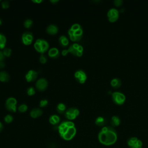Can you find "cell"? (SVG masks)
<instances>
[{"label":"cell","instance_id":"cell-14","mask_svg":"<svg viewBox=\"0 0 148 148\" xmlns=\"http://www.w3.org/2000/svg\"><path fill=\"white\" fill-rule=\"evenodd\" d=\"M25 80L27 82H32L38 77V72L34 70H29L25 75Z\"/></svg>","mask_w":148,"mask_h":148},{"label":"cell","instance_id":"cell-32","mask_svg":"<svg viewBox=\"0 0 148 148\" xmlns=\"http://www.w3.org/2000/svg\"><path fill=\"white\" fill-rule=\"evenodd\" d=\"M1 6L3 9H6L9 7V3L7 1H4L1 3Z\"/></svg>","mask_w":148,"mask_h":148},{"label":"cell","instance_id":"cell-15","mask_svg":"<svg viewBox=\"0 0 148 148\" xmlns=\"http://www.w3.org/2000/svg\"><path fill=\"white\" fill-rule=\"evenodd\" d=\"M49 56L51 58H57L59 57L60 53L59 50L56 47H53L49 50L48 51Z\"/></svg>","mask_w":148,"mask_h":148},{"label":"cell","instance_id":"cell-10","mask_svg":"<svg viewBox=\"0 0 148 148\" xmlns=\"http://www.w3.org/2000/svg\"><path fill=\"white\" fill-rule=\"evenodd\" d=\"M74 77L76 81L80 84H83L87 80V75L86 72L82 70L79 69L75 72Z\"/></svg>","mask_w":148,"mask_h":148},{"label":"cell","instance_id":"cell-31","mask_svg":"<svg viewBox=\"0 0 148 148\" xmlns=\"http://www.w3.org/2000/svg\"><path fill=\"white\" fill-rule=\"evenodd\" d=\"M48 105V101L47 99H42L39 102V106L42 108L46 107Z\"/></svg>","mask_w":148,"mask_h":148},{"label":"cell","instance_id":"cell-40","mask_svg":"<svg viewBox=\"0 0 148 148\" xmlns=\"http://www.w3.org/2000/svg\"><path fill=\"white\" fill-rule=\"evenodd\" d=\"M50 2L54 4V3H55L58 2V1H57V0H53V1H52V0H51V1H50Z\"/></svg>","mask_w":148,"mask_h":148},{"label":"cell","instance_id":"cell-6","mask_svg":"<svg viewBox=\"0 0 148 148\" xmlns=\"http://www.w3.org/2000/svg\"><path fill=\"white\" fill-rule=\"evenodd\" d=\"M112 98L113 102L117 105H122L125 101V95L123 93L119 91L113 92L112 94Z\"/></svg>","mask_w":148,"mask_h":148},{"label":"cell","instance_id":"cell-20","mask_svg":"<svg viewBox=\"0 0 148 148\" xmlns=\"http://www.w3.org/2000/svg\"><path fill=\"white\" fill-rule=\"evenodd\" d=\"M9 75L6 71L0 72V81L1 82H7L9 80Z\"/></svg>","mask_w":148,"mask_h":148},{"label":"cell","instance_id":"cell-25","mask_svg":"<svg viewBox=\"0 0 148 148\" xmlns=\"http://www.w3.org/2000/svg\"><path fill=\"white\" fill-rule=\"evenodd\" d=\"M66 110V106L63 103H60L57 106V111L59 113H62Z\"/></svg>","mask_w":148,"mask_h":148},{"label":"cell","instance_id":"cell-7","mask_svg":"<svg viewBox=\"0 0 148 148\" xmlns=\"http://www.w3.org/2000/svg\"><path fill=\"white\" fill-rule=\"evenodd\" d=\"M127 145L130 148H142V142L137 137H131L127 140Z\"/></svg>","mask_w":148,"mask_h":148},{"label":"cell","instance_id":"cell-38","mask_svg":"<svg viewBox=\"0 0 148 148\" xmlns=\"http://www.w3.org/2000/svg\"><path fill=\"white\" fill-rule=\"evenodd\" d=\"M34 3H40L41 2H42L43 1L42 0H38V1H36V0H35V1H32Z\"/></svg>","mask_w":148,"mask_h":148},{"label":"cell","instance_id":"cell-8","mask_svg":"<svg viewBox=\"0 0 148 148\" xmlns=\"http://www.w3.org/2000/svg\"><path fill=\"white\" fill-rule=\"evenodd\" d=\"M16 105H17V100L14 97L8 98L5 102L6 109L12 112H15L16 111Z\"/></svg>","mask_w":148,"mask_h":148},{"label":"cell","instance_id":"cell-12","mask_svg":"<svg viewBox=\"0 0 148 148\" xmlns=\"http://www.w3.org/2000/svg\"><path fill=\"white\" fill-rule=\"evenodd\" d=\"M22 42L24 45L26 46H28L31 45L34 40L33 34L31 32H25L21 36Z\"/></svg>","mask_w":148,"mask_h":148},{"label":"cell","instance_id":"cell-21","mask_svg":"<svg viewBox=\"0 0 148 148\" xmlns=\"http://www.w3.org/2000/svg\"><path fill=\"white\" fill-rule=\"evenodd\" d=\"M59 43L62 47H66L69 44V40L66 36L62 35L59 38Z\"/></svg>","mask_w":148,"mask_h":148},{"label":"cell","instance_id":"cell-41","mask_svg":"<svg viewBox=\"0 0 148 148\" xmlns=\"http://www.w3.org/2000/svg\"><path fill=\"white\" fill-rule=\"evenodd\" d=\"M2 24V21H1V20L0 19V25Z\"/></svg>","mask_w":148,"mask_h":148},{"label":"cell","instance_id":"cell-4","mask_svg":"<svg viewBox=\"0 0 148 148\" xmlns=\"http://www.w3.org/2000/svg\"><path fill=\"white\" fill-rule=\"evenodd\" d=\"M34 46L37 52L43 54L48 50L49 45L46 40L43 39H38L35 41Z\"/></svg>","mask_w":148,"mask_h":148},{"label":"cell","instance_id":"cell-11","mask_svg":"<svg viewBox=\"0 0 148 148\" xmlns=\"http://www.w3.org/2000/svg\"><path fill=\"white\" fill-rule=\"evenodd\" d=\"M119 16V12L118 10L115 8L110 9L107 13V17L109 21L111 23L115 22L117 20Z\"/></svg>","mask_w":148,"mask_h":148},{"label":"cell","instance_id":"cell-5","mask_svg":"<svg viewBox=\"0 0 148 148\" xmlns=\"http://www.w3.org/2000/svg\"><path fill=\"white\" fill-rule=\"evenodd\" d=\"M68 50L69 53L76 57H81L83 53V46L77 43H74L71 45L68 49Z\"/></svg>","mask_w":148,"mask_h":148},{"label":"cell","instance_id":"cell-36","mask_svg":"<svg viewBox=\"0 0 148 148\" xmlns=\"http://www.w3.org/2000/svg\"><path fill=\"white\" fill-rule=\"evenodd\" d=\"M62 56H66L68 53H69V51H68V49L67 50H62Z\"/></svg>","mask_w":148,"mask_h":148},{"label":"cell","instance_id":"cell-23","mask_svg":"<svg viewBox=\"0 0 148 148\" xmlns=\"http://www.w3.org/2000/svg\"><path fill=\"white\" fill-rule=\"evenodd\" d=\"M95 123L97 125L101 127L105 124L106 121H105V119L103 117L98 116V117L96 118V119L95 120Z\"/></svg>","mask_w":148,"mask_h":148},{"label":"cell","instance_id":"cell-22","mask_svg":"<svg viewBox=\"0 0 148 148\" xmlns=\"http://www.w3.org/2000/svg\"><path fill=\"white\" fill-rule=\"evenodd\" d=\"M121 84V81L119 78H113L110 81V85L114 88H119Z\"/></svg>","mask_w":148,"mask_h":148},{"label":"cell","instance_id":"cell-16","mask_svg":"<svg viewBox=\"0 0 148 148\" xmlns=\"http://www.w3.org/2000/svg\"><path fill=\"white\" fill-rule=\"evenodd\" d=\"M43 114V112L41 109L39 108H34L30 112V116L32 118L36 119L41 116Z\"/></svg>","mask_w":148,"mask_h":148},{"label":"cell","instance_id":"cell-17","mask_svg":"<svg viewBox=\"0 0 148 148\" xmlns=\"http://www.w3.org/2000/svg\"><path fill=\"white\" fill-rule=\"evenodd\" d=\"M58 27L54 24L49 25L46 28V32H47V34L51 35H56L58 32Z\"/></svg>","mask_w":148,"mask_h":148},{"label":"cell","instance_id":"cell-3","mask_svg":"<svg viewBox=\"0 0 148 148\" xmlns=\"http://www.w3.org/2000/svg\"><path fill=\"white\" fill-rule=\"evenodd\" d=\"M83 29L81 25L77 23L73 24L68 30L69 39L72 42H78L81 40L83 36Z\"/></svg>","mask_w":148,"mask_h":148},{"label":"cell","instance_id":"cell-35","mask_svg":"<svg viewBox=\"0 0 148 148\" xmlns=\"http://www.w3.org/2000/svg\"><path fill=\"white\" fill-rule=\"evenodd\" d=\"M5 57L4 56L2 51L0 50V62H3V60H5Z\"/></svg>","mask_w":148,"mask_h":148},{"label":"cell","instance_id":"cell-26","mask_svg":"<svg viewBox=\"0 0 148 148\" xmlns=\"http://www.w3.org/2000/svg\"><path fill=\"white\" fill-rule=\"evenodd\" d=\"M2 52L5 57H9L12 54V50L10 48H5Z\"/></svg>","mask_w":148,"mask_h":148},{"label":"cell","instance_id":"cell-33","mask_svg":"<svg viewBox=\"0 0 148 148\" xmlns=\"http://www.w3.org/2000/svg\"><path fill=\"white\" fill-rule=\"evenodd\" d=\"M39 61L41 64H45L47 61V58L45 56H44L43 54H41L40 57H39Z\"/></svg>","mask_w":148,"mask_h":148},{"label":"cell","instance_id":"cell-27","mask_svg":"<svg viewBox=\"0 0 148 148\" xmlns=\"http://www.w3.org/2000/svg\"><path fill=\"white\" fill-rule=\"evenodd\" d=\"M32 21L31 19H27L24 22V26L26 28H29L32 25Z\"/></svg>","mask_w":148,"mask_h":148},{"label":"cell","instance_id":"cell-18","mask_svg":"<svg viewBox=\"0 0 148 148\" xmlns=\"http://www.w3.org/2000/svg\"><path fill=\"white\" fill-rule=\"evenodd\" d=\"M120 123H121V120L119 116H113L112 117L111 120H110V124L112 126V127L119 126L120 125Z\"/></svg>","mask_w":148,"mask_h":148},{"label":"cell","instance_id":"cell-37","mask_svg":"<svg viewBox=\"0 0 148 148\" xmlns=\"http://www.w3.org/2000/svg\"><path fill=\"white\" fill-rule=\"evenodd\" d=\"M5 66V64L4 62H0V69H2V68H3Z\"/></svg>","mask_w":148,"mask_h":148},{"label":"cell","instance_id":"cell-24","mask_svg":"<svg viewBox=\"0 0 148 148\" xmlns=\"http://www.w3.org/2000/svg\"><path fill=\"white\" fill-rule=\"evenodd\" d=\"M6 44V38L5 36L2 34H0V50L4 49Z\"/></svg>","mask_w":148,"mask_h":148},{"label":"cell","instance_id":"cell-34","mask_svg":"<svg viewBox=\"0 0 148 148\" xmlns=\"http://www.w3.org/2000/svg\"><path fill=\"white\" fill-rule=\"evenodd\" d=\"M123 1L122 0H114V3L116 6H120L123 4Z\"/></svg>","mask_w":148,"mask_h":148},{"label":"cell","instance_id":"cell-19","mask_svg":"<svg viewBox=\"0 0 148 148\" xmlns=\"http://www.w3.org/2000/svg\"><path fill=\"white\" fill-rule=\"evenodd\" d=\"M49 123L52 125H56L59 123L60 121V118L56 114L51 115L49 118Z\"/></svg>","mask_w":148,"mask_h":148},{"label":"cell","instance_id":"cell-2","mask_svg":"<svg viewBox=\"0 0 148 148\" xmlns=\"http://www.w3.org/2000/svg\"><path fill=\"white\" fill-rule=\"evenodd\" d=\"M58 130L61 137L66 140H71L76 134L75 124L72 121H63L59 125Z\"/></svg>","mask_w":148,"mask_h":148},{"label":"cell","instance_id":"cell-9","mask_svg":"<svg viewBox=\"0 0 148 148\" xmlns=\"http://www.w3.org/2000/svg\"><path fill=\"white\" fill-rule=\"evenodd\" d=\"M79 114V110L75 108H69L65 112V117L66 118L70 120H72L75 119Z\"/></svg>","mask_w":148,"mask_h":148},{"label":"cell","instance_id":"cell-13","mask_svg":"<svg viewBox=\"0 0 148 148\" xmlns=\"http://www.w3.org/2000/svg\"><path fill=\"white\" fill-rule=\"evenodd\" d=\"M48 86V82L45 78H40L38 79L36 83V88L38 91H45Z\"/></svg>","mask_w":148,"mask_h":148},{"label":"cell","instance_id":"cell-29","mask_svg":"<svg viewBox=\"0 0 148 148\" xmlns=\"http://www.w3.org/2000/svg\"><path fill=\"white\" fill-rule=\"evenodd\" d=\"M13 120V117L10 114H7L4 117V121L6 123H10Z\"/></svg>","mask_w":148,"mask_h":148},{"label":"cell","instance_id":"cell-1","mask_svg":"<svg viewBox=\"0 0 148 148\" xmlns=\"http://www.w3.org/2000/svg\"><path fill=\"white\" fill-rule=\"evenodd\" d=\"M98 139L101 144L105 146H111L116 142L117 134L113 127L104 126L99 131Z\"/></svg>","mask_w":148,"mask_h":148},{"label":"cell","instance_id":"cell-39","mask_svg":"<svg viewBox=\"0 0 148 148\" xmlns=\"http://www.w3.org/2000/svg\"><path fill=\"white\" fill-rule=\"evenodd\" d=\"M2 129H3V125L1 123V122L0 121V132L2 130Z\"/></svg>","mask_w":148,"mask_h":148},{"label":"cell","instance_id":"cell-30","mask_svg":"<svg viewBox=\"0 0 148 148\" xmlns=\"http://www.w3.org/2000/svg\"><path fill=\"white\" fill-rule=\"evenodd\" d=\"M27 93L29 96H32L35 94V90L33 87H29L27 90Z\"/></svg>","mask_w":148,"mask_h":148},{"label":"cell","instance_id":"cell-28","mask_svg":"<svg viewBox=\"0 0 148 148\" xmlns=\"http://www.w3.org/2000/svg\"><path fill=\"white\" fill-rule=\"evenodd\" d=\"M27 109H28V106L25 104H21L18 108V111L20 112H21V113L25 112L27 110Z\"/></svg>","mask_w":148,"mask_h":148}]
</instances>
